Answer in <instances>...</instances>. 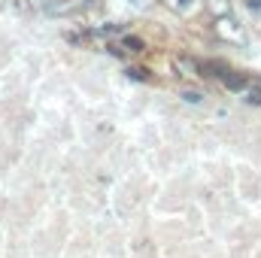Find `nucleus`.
Listing matches in <instances>:
<instances>
[{
	"instance_id": "nucleus-1",
	"label": "nucleus",
	"mask_w": 261,
	"mask_h": 258,
	"mask_svg": "<svg viewBox=\"0 0 261 258\" xmlns=\"http://www.w3.org/2000/svg\"><path fill=\"white\" fill-rule=\"evenodd\" d=\"M222 82H225L231 91H243V88H246V76H240V73H231V70L222 76Z\"/></svg>"
},
{
	"instance_id": "nucleus-2",
	"label": "nucleus",
	"mask_w": 261,
	"mask_h": 258,
	"mask_svg": "<svg viewBox=\"0 0 261 258\" xmlns=\"http://www.w3.org/2000/svg\"><path fill=\"white\" fill-rule=\"evenodd\" d=\"M122 49H128V52H143L146 43H143L140 37H134V34H125V37H122Z\"/></svg>"
},
{
	"instance_id": "nucleus-3",
	"label": "nucleus",
	"mask_w": 261,
	"mask_h": 258,
	"mask_svg": "<svg viewBox=\"0 0 261 258\" xmlns=\"http://www.w3.org/2000/svg\"><path fill=\"white\" fill-rule=\"evenodd\" d=\"M246 100L258 107L261 104V85H249V88H246Z\"/></svg>"
},
{
	"instance_id": "nucleus-4",
	"label": "nucleus",
	"mask_w": 261,
	"mask_h": 258,
	"mask_svg": "<svg viewBox=\"0 0 261 258\" xmlns=\"http://www.w3.org/2000/svg\"><path fill=\"white\" fill-rule=\"evenodd\" d=\"M128 73H130V79H149V70H140V67H134Z\"/></svg>"
},
{
	"instance_id": "nucleus-5",
	"label": "nucleus",
	"mask_w": 261,
	"mask_h": 258,
	"mask_svg": "<svg viewBox=\"0 0 261 258\" xmlns=\"http://www.w3.org/2000/svg\"><path fill=\"white\" fill-rule=\"evenodd\" d=\"M170 3H173V6H176V9H189V6H192V3H195V0H170Z\"/></svg>"
},
{
	"instance_id": "nucleus-6",
	"label": "nucleus",
	"mask_w": 261,
	"mask_h": 258,
	"mask_svg": "<svg viewBox=\"0 0 261 258\" xmlns=\"http://www.w3.org/2000/svg\"><path fill=\"white\" fill-rule=\"evenodd\" d=\"M182 97H186V100H189V104H197V100H200V94H197V91H186V94H182Z\"/></svg>"
}]
</instances>
